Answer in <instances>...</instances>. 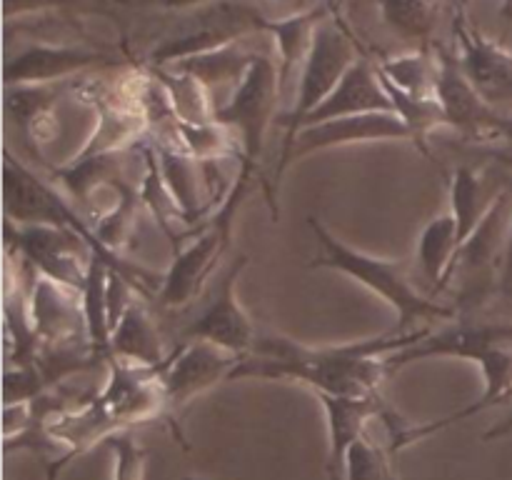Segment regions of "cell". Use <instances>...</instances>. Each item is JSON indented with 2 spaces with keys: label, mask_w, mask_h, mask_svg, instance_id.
I'll return each instance as SVG.
<instances>
[{
  "label": "cell",
  "mask_w": 512,
  "mask_h": 480,
  "mask_svg": "<svg viewBox=\"0 0 512 480\" xmlns=\"http://www.w3.org/2000/svg\"><path fill=\"white\" fill-rule=\"evenodd\" d=\"M430 330L433 328H420L413 333L393 330L343 345H308L288 335L260 333L255 348L240 358L230 380H293L315 395L368 398L383 393V383L390 375L385 355L418 343Z\"/></svg>",
  "instance_id": "obj_1"
},
{
  "label": "cell",
  "mask_w": 512,
  "mask_h": 480,
  "mask_svg": "<svg viewBox=\"0 0 512 480\" xmlns=\"http://www.w3.org/2000/svg\"><path fill=\"white\" fill-rule=\"evenodd\" d=\"M428 358L470 360V363H478L483 373V395L473 405L463 408V413L458 410L443 418L445 428L490 405L505 403L512 395V323H488V320H478V315H458L448 325L430 330L418 343L385 355V363L390 373H395L405 365Z\"/></svg>",
  "instance_id": "obj_2"
},
{
  "label": "cell",
  "mask_w": 512,
  "mask_h": 480,
  "mask_svg": "<svg viewBox=\"0 0 512 480\" xmlns=\"http://www.w3.org/2000/svg\"><path fill=\"white\" fill-rule=\"evenodd\" d=\"M308 225L318 243V255L310 265L348 275V278L358 280L365 290L385 300L398 315L395 333H413V330L433 328L445 320L458 318L455 305L440 303L435 295L420 293L415 288L408 265L403 260L380 258V255L355 250L353 245L343 243L338 235L330 233L318 218H308Z\"/></svg>",
  "instance_id": "obj_3"
},
{
  "label": "cell",
  "mask_w": 512,
  "mask_h": 480,
  "mask_svg": "<svg viewBox=\"0 0 512 480\" xmlns=\"http://www.w3.org/2000/svg\"><path fill=\"white\" fill-rule=\"evenodd\" d=\"M3 210L5 223L13 225H55V228L75 230L88 240L93 253H100L110 263V270L123 273L130 283L143 295H158L163 273L143 268V265H130L123 255L113 253L103 240L95 235L93 225L85 218L78 205L70 203L60 185L48 183L38 173L20 163L8 148H5V165H3Z\"/></svg>",
  "instance_id": "obj_4"
},
{
  "label": "cell",
  "mask_w": 512,
  "mask_h": 480,
  "mask_svg": "<svg viewBox=\"0 0 512 480\" xmlns=\"http://www.w3.org/2000/svg\"><path fill=\"white\" fill-rule=\"evenodd\" d=\"M360 53H363V50H360L358 40L350 33V28L345 25L338 8H333V13H330L328 18L320 20L318 28H315L313 43H310L308 55H305L298 83H295L293 100H290L288 110L280 115V128H283L280 155L278 160H275L273 180H270V185L265 188L273 215H278V200H275V193H278L280 180H283L285 170H288V153L290 148H293L295 138H298L300 128H303L305 118L313 113L315 105H320L328 98L330 90L340 83V78L348 73V68L358 60Z\"/></svg>",
  "instance_id": "obj_5"
},
{
  "label": "cell",
  "mask_w": 512,
  "mask_h": 480,
  "mask_svg": "<svg viewBox=\"0 0 512 480\" xmlns=\"http://www.w3.org/2000/svg\"><path fill=\"white\" fill-rule=\"evenodd\" d=\"M253 178L255 170L240 165L223 203H218L215 213L203 220V228L190 230L188 238L175 248L173 260L163 273V283L158 290V303L163 308H183L200 293L208 275L213 273L225 248L230 245L235 215L253 185Z\"/></svg>",
  "instance_id": "obj_6"
},
{
  "label": "cell",
  "mask_w": 512,
  "mask_h": 480,
  "mask_svg": "<svg viewBox=\"0 0 512 480\" xmlns=\"http://www.w3.org/2000/svg\"><path fill=\"white\" fill-rule=\"evenodd\" d=\"M283 110L280 98V63L275 43L260 48L253 63L245 70L243 80L233 93L215 108V123L233 133L240 150V165L258 170L265 135Z\"/></svg>",
  "instance_id": "obj_7"
},
{
  "label": "cell",
  "mask_w": 512,
  "mask_h": 480,
  "mask_svg": "<svg viewBox=\"0 0 512 480\" xmlns=\"http://www.w3.org/2000/svg\"><path fill=\"white\" fill-rule=\"evenodd\" d=\"M510 213L512 185H505L473 235L460 245L453 265V278H460L458 305H455L458 315H478L485 300L493 293H500Z\"/></svg>",
  "instance_id": "obj_8"
},
{
  "label": "cell",
  "mask_w": 512,
  "mask_h": 480,
  "mask_svg": "<svg viewBox=\"0 0 512 480\" xmlns=\"http://www.w3.org/2000/svg\"><path fill=\"white\" fill-rule=\"evenodd\" d=\"M240 363V355L208 343V340H183L173 353H168L160 378H163L165 395V420L170 425L178 423V415L193 403L205 390L215 388L223 380H230V373Z\"/></svg>",
  "instance_id": "obj_9"
},
{
  "label": "cell",
  "mask_w": 512,
  "mask_h": 480,
  "mask_svg": "<svg viewBox=\"0 0 512 480\" xmlns=\"http://www.w3.org/2000/svg\"><path fill=\"white\" fill-rule=\"evenodd\" d=\"M5 245L38 273L78 290L85 288L93 248L75 230L55 228V225L5 223Z\"/></svg>",
  "instance_id": "obj_10"
},
{
  "label": "cell",
  "mask_w": 512,
  "mask_h": 480,
  "mask_svg": "<svg viewBox=\"0 0 512 480\" xmlns=\"http://www.w3.org/2000/svg\"><path fill=\"white\" fill-rule=\"evenodd\" d=\"M438 95L443 105L445 123L448 128L458 130L460 135L478 143H512V115L500 113L498 108L480 98L478 90L470 85L465 73L460 70L455 50H438Z\"/></svg>",
  "instance_id": "obj_11"
},
{
  "label": "cell",
  "mask_w": 512,
  "mask_h": 480,
  "mask_svg": "<svg viewBox=\"0 0 512 480\" xmlns=\"http://www.w3.org/2000/svg\"><path fill=\"white\" fill-rule=\"evenodd\" d=\"M455 58L480 98L500 113L512 115V50L490 40L468 18L465 3H455L453 13Z\"/></svg>",
  "instance_id": "obj_12"
},
{
  "label": "cell",
  "mask_w": 512,
  "mask_h": 480,
  "mask_svg": "<svg viewBox=\"0 0 512 480\" xmlns=\"http://www.w3.org/2000/svg\"><path fill=\"white\" fill-rule=\"evenodd\" d=\"M28 300V325L40 348H68L88 345V320H85L83 290L48 278L33 270Z\"/></svg>",
  "instance_id": "obj_13"
},
{
  "label": "cell",
  "mask_w": 512,
  "mask_h": 480,
  "mask_svg": "<svg viewBox=\"0 0 512 480\" xmlns=\"http://www.w3.org/2000/svg\"><path fill=\"white\" fill-rule=\"evenodd\" d=\"M245 265H248V255H235L220 283L215 285L208 305L183 330V340H208V343L220 345V348L230 350L240 358L255 348L260 330L255 328V323L235 295Z\"/></svg>",
  "instance_id": "obj_14"
},
{
  "label": "cell",
  "mask_w": 512,
  "mask_h": 480,
  "mask_svg": "<svg viewBox=\"0 0 512 480\" xmlns=\"http://www.w3.org/2000/svg\"><path fill=\"white\" fill-rule=\"evenodd\" d=\"M120 65L108 50L75 43H28L18 53H8L3 68L5 88L15 85H50L73 80L93 68Z\"/></svg>",
  "instance_id": "obj_15"
},
{
  "label": "cell",
  "mask_w": 512,
  "mask_h": 480,
  "mask_svg": "<svg viewBox=\"0 0 512 480\" xmlns=\"http://www.w3.org/2000/svg\"><path fill=\"white\" fill-rule=\"evenodd\" d=\"M388 140H410L415 145L413 130L408 128L398 113H360L343 115V118H330L323 123L305 125L295 138L293 148L288 153V165L300 158L320 153L340 145H365V143H388Z\"/></svg>",
  "instance_id": "obj_16"
},
{
  "label": "cell",
  "mask_w": 512,
  "mask_h": 480,
  "mask_svg": "<svg viewBox=\"0 0 512 480\" xmlns=\"http://www.w3.org/2000/svg\"><path fill=\"white\" fill-rule=\"evenodd\" d=\"M388 110L395 113V103L390 90L385 88V80L380 75L378 63L368 58L365 53L358 55L348 73L340 78V83L330 90L328 98L320 105H315L313 113L305 118V125L323 123L330 118H343V115H360V113H380ZM300 128V130H303Z\"/></svg>",
  "instance_id": "obj_17"
},
{
  "label": "cell",
  "mask_w": 512,
  "mask_h": 480,
  "mask_svg": "<svg viewBox=\"0 0 512 480\" xmlns=\"http://www.w3.org/2000/svg\"><path fill=\"white\" fill-rule=\"evenodd\" d=\"M328 418V478L345 480V460L350 448L370 430V425L390 408L383 393L368 398L315 395Z\"/></svg>",
  "instance_id": "obj_18"
},
{
  "label": "cell",
  "mask_w": 512,
  "mask_h": 480,
  "mask_svg": "<svg viewBox=\"0 0 512 480\" xmlns=\"http://www.w3.org/2000/svg\"><path fill=\"white\" fill-rule=\"evenodd\" d=\"M110 348H113V358L133 360V363L143 365H163L168 358L153 315H150L148 305L140 300V293L128 300L123 313L115 320Z\"/></svg>",
  "instance_id": "obj_19"
},
{
  "label": "cell",
  "mask_w": 512,
  "mask_h": 480,
  "mask_svg": "<svg viewBox=\"0 0 512 480\" xmlns=\"http://www.w3.org/2000/svg\"><path fill=\"white\" fill-rule=\"evenodd\" d=\"M460 238H458V223H455L453 213H440L423 228L418 238V253L415 260L420 265V273L430 283V295L438 298L440 290H445L453 280V265L458 258Z\"/></svg>",
  "instance_id": "obj_20"
},
{
  "label": "cell",
  "mask_w": 512,
  "mask_h": 480,
  "mask_svg": "<svg viewBox=\"0 0 512 480\" xmlns=\"http://www.w3.org/2000/svg\"><path fill=\"white\" fill-rule=\"evenodd\" d=\"M380 75L390 88L400 90L413 98H438V50H430V45L408 50L400 55H385L375 60Z\"/></svg>",
  "instance_id": "obj_21"
},
{
  "label": "cell",
  "mask_w": 512,
  "mask_h": 480,
  "mask_svg": "<svg viewBox=\"0 0 512 480\" xmlns=\"http://www.w3.org/2000/svg\"><path fill=\"white\" fill-rule=\"evenodd\" d=\"M500 190L488 193V178H485L483 170L473 168V165H458L453 170V175H450V213L458 223L460 245L473 235V230L485 218Z\"/></svg>",
  "instance_id": "obj_22"
},
{
  "label": "cell",
  "mask_w": 512,
  "mask_h": 480,
  "mask_svg": "<svg viewBox=\"0 0 512 480\" xmlns=\"http://www.w3.org/2000/svg\"><path fill=\"white\" fill-rule=\"evenodd\" d=\"M388 30L398 38L430 45V35L438 28L445 0H375Z\"/></svg>",
  "instance_id": "obj_23"
},
{
  "label": "cell",
  "mask_w": 512,
  "mask_h": 480,
  "mask_svg": "<svg viewBox=\"0 0 512 480\" xmlns=\"http://www.w3.org/2000/svg\"><path fill=\"white\" fill-rule=\"evenodd\" d=\"M395 455L385 440H375L368 433L350 448L345 460V480H398L395 478Z\"/></svg>",
  "instance_id": "obj_24"
},
{
  "label": "cell",
  "mask_w": 512,
  "mask_h": 480,
  "mask_svg": "<svg viewBox=\"0 0 512 480\" xmlns=\"http://www.w3.org/2000/svg\"><path fill=\"white\" fill-rule=\"evenodd\" d=\"M105 445L113 453V480H145L148 450L128 430L110 435Z\"/></svg>",
  "instance_id": "obj_25"
},
{
  "label": "cell",
  "mask_w": 512,
  "mask_h": 480,
  "mask_svg": "<svg viewBox=\"0 0 512 480\" xmlns=\"http://www.w3.org/2000/svg\"><path fill=\"white\" fill-rule=\"evenodd\" d=\"M75 0H3V18L10 23L13 18H28V15L50 13V10L70 8Z\"/></svg>",
  "instance_id": "obj_26"
},
{
  "label": "cell",
  "mask_w": 512,
  "mask_h": 480,
  "mask_svg": "<svg viewBox=\"0 0 512 480\" xmlns=\"http://www.w3.org/2000/svg\"><path fill=\"white\" fill-rule=\"evenodd\" d=\"M128 8H145V10H168V13H183V10H198L208 8V5L218 3V0H115Z\"/></svg>",
  "instance_id": "obj_27"
},
{
  "label": "cell",
  "mask_w": 512,
  "mask_h": 480,
  "mask_svg": "<svg viewBox=\"0 0 512 480\" xmlns=\"http://www.w3.org/2000/svg\"><path fill=\"white\" fill-rule=\"evenodd\" d=\"M500 293L512 300V213H510V228H508V245H505V263H503V283H500Z\"/></svg>",
  "instance_id": "obj_28"
},
{
  "label": "cell",
  "mask_w": 512,
  "mask_h": 480,
  "mask_svg": "<svg viewBox=\"0 0 512 480\" xmlns=\"http://www.w3.org/2000/svg\"><path fill=\"white\" fill-rule=\"evenodd\" d=\"M512 433V408L505 413L503 420H498V423L493 425V428L488 430V433L483 435V440H495V438H503V435H510Z\"/></svg>",
  "instance_id": "obj_29"
},
{
  "label": "cell",
  "mask_w": 512,
  "mask_h": 480,
  "mask_svg": "<svg viewBox=\"0 0 512 480\" xmlns=\"http://www.w3.org/2000/svg\"><path fill=\"white\" fill-rule=\"evenodd\" d=\"M503 15H505V18L510 20V15H512V0H505V5H503Z\"/></svg>",
  "instance_id": "obj_30"
},
{
  "label": "cell",
  "mask_w": 512,
  "mask_h": 480,
  "mask_svg": "<svg viewBox=\"0 0 512 480\" xmlns=\"http://www.w3.org/2000/svg\"><path fill=\"white\" fill-rule=\"evenodd\" d=\"M183 480H200V478H183Z\"/></svg>",
  "instance_id": "obj_31"
},
{
  "label": "cell",
  "mask_w": 512,
  "mask_h": 480,
  "mask_svg": "<svg viewBox=\"0 0 512 480\" xmlns=\"http://www.w3.org/2000/svg\"><path fill=\"white\" fill-rule=\"evenodd\" d=\"M510 20H512V15H510Z\"/></svg>",
  "instance_id": "obj_32"
}]
</instances>
